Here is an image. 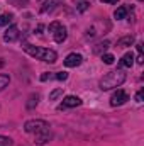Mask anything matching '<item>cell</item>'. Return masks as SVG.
Wrapping results in <instances>:
<instances>
[{
	"instance_id": "4fadbf2b",
	"label": "cell",
	"mask_w": 144,
	"mask_h": 146,
	"mask_svg": "<svg viewBox=\"0 0 144 146\" xmlns=\"http://www.w3.org/2000/svg\"><path fill=\"white\" fill-rule=\"evenodd\" d=\"M126 15H127V7H119L115 12H114V17L117 19V21H120V19H126Z\"/></svg>"
},
{
	"instance_id": "ac0fdd59",
	"label": "cell",
	"mask_w": 144,
	"mask_h": 146,
	"mask_svg": "<svg viewBox=\"0 0 144 146\" xmlns=\"http://www.w3.org/2000/svg\"><path fill=\"white\" fill-rule=\"evenodd\" d=\"M59 95H63V88H54V90L49 94V100H56Z\"/></svg>"
},
{
	"instance_id": "3957f363",
	"label": "cell",
	"mask_w": 144,
	"mask_h": 146,
	"mask_svg": "<svg viewBox=\"0 0 144 146\" xmlns=\"http://www.w3.org/2000/svg\"><path fill=\"white\" fill-rule=\"evenodd\" d=\"M124 82H126V73L122 72V70H114V72L105 73V75L100 78L98 87H100V90L105 92V90H112V88L120 87Z\"/></svg>"
},
{
	"instance_id": "5bb4252c",
	"label": "cell",
	"mask_w": 144,
	"mask_h": 146,
	"mask_svg": "<svg viewBox=\"0 0 144 146\" xmlns=\"http://www.w3.org/2000/svg\"><path fill=\"white\" fill-rule=\"evenodd\" d=\"M37 102H39V95H37V94H31L26 106H27V109H34V107L37 106Z\"/></svg>"
},
{
	"instance_id": "30bf717a",
	"label": "cell",
	"mask_w": 144,
	"mask_h": 146,
	"mask_svg": "<svg viewBox=\"0 0 144 146\" xmlns=\"http://www.w3.org/2000/svg\"><path fill=\"white\" fill-rule=\"evenodd\" d=\"M53 37H54V41H56V42H59V44H61V42H65V41H66L68 33H66V29L61 26L59 29H56V31L53 33Z\"/></svg>"
},
{
	"instance_id": "d6986e66",
	"label": "cell",
	"mask_w": 144,
	"mask_h": 146,
	"mask_svg": "<svg viewBox=\"0 0 144 146\" xmlns=\"http://www.w3.org/2000/svg\"><path fill=\"white\" fill-rule=\"evenodd\" d=\"M51 78H56V80L65 82V80L68 78V73H66V72H58V73H54V75H51Z\"/></svg>"
},
{
	"instance_id": "7402d4cb",
	"label": "cell",
	"mask_w": 144,
	"mask_h": 146,
	"mask_svg": "<svg viewBox=\"0 0 144 146\" xmlns=\"http://www.w3.org/2000/svg\"><path fill=\"white\" fill-rule=\"evenodd\" d=\"M87 9H88V3L87 2H80L78 3V12H85Z\"/></svg>"
},
{
	"instance_id": "ffe728a7",
	"label": "cell",
	"mask_w": 144,
	"mask_h": 146,
	"mask_svg": "<svg viewBox=\"0 0 144 146\" xmlns=\"http://www.w3.org/2000/svg\"><path fill=\"white\" fill-rule=\"evenodd\" d=\"M0 146H12V139L0 134Z\"/></svg>"
},
{
	"instance_id": "ba28073f",
	"label": "cell",
	"mask_w": 144,
	"mask_h": 146,
	"mask_svg": "<svg viewBox=\"0 0 144 146\" xmlns=\"http://www.w3.org/2000/svg\"><path fill=\"white\" fill-rule=\"evenodd\" d=\"M59 2H61V0H44V3L41 5L39 12H41V14H48V12L54 10V9L59 5Z\"/></svg>"
},
{
	"instance_id": "603a6c76",
	"label": "cell",
	"mask_w": 144,
	"mask_h": 146,
	"mask_svg": "<svg viewBox=\"0 0 144 146\" xmlns=\"http://www.w3.org/2000/svg\"><path fill=\"white\" fill-rule=\"evenodd\" d=\"M143 97H144V92L139 90V92L136 94V102H143Z\"/></svg>"
},
{
	"instance_id": "277c9868",
	"label": "cell",
	"mask_w": 144,
	"mask_h": 146,
	"mask_svg": "<svg viewBox=\"0 0 144 146\" xmlns=\"http://www.w3.org/2000/svg\"><path fill=\"white\" fill-rule=\"evenodd\" d=\"M127 100H129L127 92H124L122 88H117V90L112 94V97H110V106H112V107H119V106H124Z\"/></svg>"
},
{
	"instance_id": "52a82bcc",
	"label": "cell",
	"mask_w": 144,
	"mask_h": 146,
	"mask_svg": "<svg viewBox=\"0 0 144 146\" xmlns=\"http://www.w3.org/2000/svg\"><path fill=\"white\" fill-rule=\"evenodd\" d=\"M20 36V33H19V27L17 26H10L5 33H3V41L5 42H14V41H17Z\"/></svg>"
},
{
	"instance_id": "83f0119b",
	"label": "cell",
	"mask_w": 144,
	"mask_h": 146,
	"mask_svg": "<svg viewBox=\"0 0 144 146\" xmlns=\"http://www.w3.org/2000/svg\"><path fill=\"white\" fill-rule=\"evenodd\" d=\"M139 2H143V0H139Z\"/></svg>"
},
{
	"instance_id": "e0dca14e",
	"label": "cell",
	"mask_w": 144,
	"mask_h": 146,
	"mask_svg": "<svg viewBox=\"0 0 144 146\" xmlns=\"http://www.w3.org/2000/svg\"><path fill=\"white\" fill-rule=\"evenodd\" d=\"M102 61H104L105 65H112V63L115 61V56L110 54V53H105V54H102Z\"/></svg>"
},
{
	"instance_id": "8fae6325",
	"label": "cell",
	"mask_w": 144,
	"mask_h": 146,
	"mask_svg": "<svg viewBox=\"0 0 144 146\" xmlns=\"http://www.w3.org/2000/svg\"><path fill=\"white\" fill-rule=\"evenodd\" d=\"M108 46H110V41L108 39H104V41H100V42H97L93 46V53L95 54H104V51L107 49Z\"/></svg>"
},
{
	"instance_id": "9a60e30c",
	"label": "cell",
	"mask_w": 144,
	"mask_h": 146,
	"mask_svg": "<svg viewBox=\"0 0 144 146\" xmlns=\"http://www.w3.org/2000/svg\"><path fill=\"white\" fill-rule=\"evenodd\" d=\"M9 83H10V76H9L7 73H0V92H2L5 87H9Z\"/></svg>"
},
{
	"instance_id": "7a4b0ae2",
	"label": "cell",
	"mask_w": 144,
	"mask_h": 146,
	"mask_svg": "<svg viewBox=\"0 0 144 146\" xmlns=\"http://www.w3.org/2000/svg\"><path fill=\"white\" fill-rule=\"evenodd\" d=\"M22 49L29 56L41 60V61H46V63H54L58 60V53L54 49H49V48H41V46H34L31 42H22Z\"/></svg>"
},
{
	"instance_id": "6da1fadb",
	"label": "cell",
	"mask_w": 144,
	"mask_h": 146,
	"mask_svg": "<svg viewBox=\"0 0 144 146\" xmlns=\"http://www.w3.org/2000/svg\"><path fill=\"white\" fill-rule=\"evenodd\" d=\"M49 127H51L49 122H46L42 119H31V121H26V124H24V131L36 136L37 145H44L46 141H49V138H51Z\"/></svg>"
},
{
	"instance_id": "44dd1931",
	"label": "cell",
	"mask_w": 144,
	"mask_h": 146,
	"mask_svg": "<svg viewBox=\"0 0 144 146\" xmlns=\"http://www.w3.org/2000/svg\"><path fill=\"white\" fill-rule=\"evenodd\" d=\"M61 26H63V24H61V22H58V21H56V22H51V24H49V27H48V29H49V33H54V31H56V29H59V27H61Z\"/></svg>"
},
{
	"instance_id": "5b68a950",
	"label": "cell",
	"mask_w": 144,
	"mask_h": 146,
	"mask_svg": "<svg viewBox=\"0 0 144 146\" xmlns=\"http://www.w3.org/2000/svg\"><path fill=\"white\" fill-rule=\"evenodd\" d=\"M81 104H83V100L80 97H76V95H66L63 99V102L58 106V109L63 110V109H71V107H80Z\"/></svg>"
},
{
	"instance_id": "7c38bea8",
	"label": "cell",
	"mask_w": 144,
	"mask_h": 146,
	"mask_svg": "<svg viewBox=\"0 0 144 146\" xmlns=\"http://www.w3.org/2000/svg\"><path fill=\"white\" fill-rule=\"evenodd\" d=\"M134 44V36H126L120 37L117 41V48H127V46H132Z\"/></svg>"
},
{
	"instance_id": "4316f807",
	"label": "cell",
	"mask_w": 144,
	"mask_h": 146,
	"mask_svg": "<svg viewBox=\"0 0 144 146\" xmlns=\"http://www.w3.org/2000/svg\"><path fill=\"white\" fill-rule=\"evenodd\" d=\"M3 65H5V63H3V60H0V68H3Z\"/></svg>"
},
{
	"instance_id": "8992f818",
	"label": "cell",
	"mask_w": 144,
	"mask_h": 146,
	"mask_svg": "<svg viewBox=\"0 0 144 146\" xmlns=\"http://www.w3.org/2000/svg\"><path fill=\"white\" fill-rule=\"evenodd\" d=\"M81 63H83V56L78 54V53H70V54L65 58V66H68V68H76V66H80Z\"/></svg>"
},
{
	"instance_id": "9c48e42d",
	"label": "cell",
	"mask_w": 144,
	"mask_h": 146,
	"mask_svg": "<svg viewBox=\"0 0 144 146\" xmlns=\"http://www.w3.org/2000/svg\"><path fill=\"white\" fill-rule=\"evenodd\" d=\"M132 65H134V54H132V51L126 53L122 56V60L119 61V68H131Z\"/></svg>"
},
{
	"instance_id": "cb8c5ba5",
	"label": "cell",
	"mask_w": 144,
	"mask_h": 146,
	"mask_svg": "<svg viewBox=\"0 0 144 146\" xmlns=\"http://www.w3.org/2000/svg\"><path fill=\"white\" fill-rule=\"evenodd\" d=\"M136 46H137V53H139V54H143V42H137Z\"/></svg>"
},
{
	"instance_id": "484cf974",
	"label": "cell",
	"mask_w": 144,
	"mask_h": 146,
	"mask_svg": "<svg viewBox=\"0 0 144 146\" xmlns=\"http://www.w3.org/2000/svg\"><path fill=\"white\" fill-rule=\"evenodd\" d=\"M137 63H139V65H143V54H139V56H137Z\"/></svg>"
},
{
	"instance_id": "d4e9b609",
	"label": "cell",
	"mask_w": 144,
	"mask_h": 146,
	"mask_svg": "<svg viewBox=\"0 0 144 146\" xmlns=\"http://www.w3.org/2000/svg\"><path fill=\"white\" fill-rule=\"evenodd\" d=\"M102 3H117L119 0H100Z\"/></svg>"
},
{
	"instance_id": "2e32d148",
	"label": "cell",
	"mask_w": 144,
	"mask_h": 146,
	"mask_svg": "<svg viewBox=\"0 0 144 146\" xmlns=\"http://www.w3.org/2000/svg\"><path fill=\"white\" fill-rule=\"evenodd\" d=\"M12 21V14H2L0 15V26H9V22Z\"/></svg>"
}]
</instances>
